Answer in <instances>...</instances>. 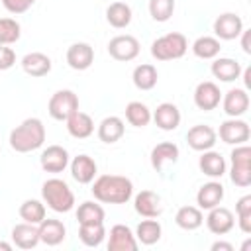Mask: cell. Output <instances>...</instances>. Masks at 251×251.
I'll return each mask as SVG.
<instances>
[{"mask_svg": "<svg viewBox=\"0 0 251 251\" xmlns=\"http://www.w3.org/2000/svg\"><path fill=\"white\" fill-rule=\"evenodd\" d=\"M249 135H251V129L243 120L231 118L220 126V139L227 145H241L249 139Z\"/></svg>", "mask_w": 251, "mask_h": 251, "instance_id": "ba28073f", "label": "cell"}, {"mask_svg": "<svg viewBox=\"0 0 251 251\" xmlns=\"http://www.w3.org/2000/svg\"><path fill=\"white\" fill-rule=\"evenodd\" d=\"M198 167L204 175L212 176V178H218L226 173V161L224 157L218 153V151H202V157L198 161Z\"/></svg>", "mask_w": 251, "mask_h": 251, "instance_id": "83f0119b", "label": "cell"}, {"mask_svg": "<svg viewBox=\"0 0 251 251\" xmlns=\"http://www.w3.org/2000/svg\"><path fill=\"white\" fill-rule=\"evenodd\" d=\"M20 218L27 224H35L39 226L43 220H45V206L39 202V200H25L22 206H20Z\"/></svg>", "mask_w": 251, "mask_h": 251, "instance_id": "e575fe53", "label": "cell"}, {"mask_svg": "<svg viewBox=\"0 0 251 251\" xmlns=\"http://www.w3.org/2000/svg\"><path fill=\"white\" fill-rule=\"evenodd\" d=\"M2 4L10 14H24L35 4V0H2Z\"/></svg>", "mask_w": 251, "mask_h": 251, "instance_id": "60d3db41", "label": "cell"}, {"mask_svg": "<svg viewBox=\"0 0 251 251\" xmlns=\"http://www.w3.org/2000/svg\"><path fill=\"white\" fill-rule=\"evenodd\" d=\"M41 196L45 200V204L53 210V212H69L75 206V194L69 188V184L61 178H49L43 182L41 186Z\"/></svg>", "mask_w": 251, "mask_h": 251, "instance_id": "3957f363", "label": "cell"}, {"mask_svg": "<svg viewBox=\"0 0 251 251\" xmlns=\"http://www.w3.org/2000/svg\"><path fill=\"white\" fill-rule=\"evenodd\" d=\"M241 47H243V51L247 55L251 53V29H243L241 31Z\"/></svg>", "mask_w": 251, "mask_h": 251, "instance_id": "7bdbcfd3", "label": "cell"}, {"mask_svg": "<svg viewBox=\"0 0 251 251\" xmlns=\"http://www.w3.org/2000/svg\"><path fill=\"white\" fill-rule=\"evenodd\" d=\"M175 222L178 227L186 229V231H192V229H198L204 222V216L200 212V208L196 206H182L178 208L176 216H175Z\"/></svg>", "mask_w": 251, "mask_h": 251, "instance_id": "f1b7e54d", "label": "cell"}, {"mask_svg": "<svg viewBox=\"0 0 251 251\" xmlns=\"http://www.w3.org/2000/svg\"><path fill=\"white\" fill-rule=\"evenodd\" d=\"M151 118H153L155 124H157L161 129H165V131H173V129H176L178 124H180V112H178V108H176L175 104H171V102L159 104Z\"/></svg>", "mask_w": 251, "mask_h": 251, "instance_id": "ac0fdd59", "label": "cell"}, {"mask_svg": "<svg viewBox=\"0 0 251 251\" xmlns=\"http://www.w3.org/2000/svg\"><path fill=\"white\" fill-rule=\"evenodd\" d=\"M71 175H73V178H75L76 182H80V184L92 182L94 176H96V163H94V159L88 157V155H78V157H75L73 163H71Z\"/></svg>", "mask_w": 251, "mask_h": 251, "instance_id": "7402d4cb", "label": "cell"}, {"mask_svg": "<svg viewBox=\"0 0 251 251\" xmlns=\"http://www.w3.org/2000/svg\"><path fill=\"white\" fill-rule=\"evenodd\" d=\"M39 163H41L43 171H47V173H61L69 165V153L61 145H49L41 153Z\"/></svg>", "mask_w": 251, "mask_h": 251, "instance_id": "5bb4252c", "label": "cell"}, {"mask_svg": "<svg viewBox=\"0 0 251 251\" xmlns=\"http://www.w3.org/2000/svg\"><path fill=\"white\" fill-rule=\"evenodd\" d=\"M231 182L235 186H249L251 184V147L249 145H237L231 151Z\"/></svg>", "mask_w": 251, "mask_h": 251, "instance_id": "5b68a950", "label": "cell"}, {"mask_svg": "<svg viewBox=\"0 0 251 251\" xmlns=\"http://www.w3.org/2000/svg\"><path fill=\"white\" fill-rule=\"evenodd\" d=\"M94 61V49L88 43H73L67 51V63L75 71H86Z\"/></svg>", "mask_w": 251, "mask_h": 251, "instance_id": "9a60e30c", "label": "cell"}, {"mask_svg": "<svg viewBox=\"0 0 251 251\" xmlns=\"http://www.w3.org/2000/svg\"><path fill=\"white\" fill-rule=\"evenodd\" d=\"M65 122H67L69 133H71L73 137H76V139H86V137H90L92 131H94V122H92V118H90L88 114L80 112V110H76V112H75L73 116H69Z\"/></svg>", "mask_w": 251, "mask_h": 251, "instance_id": "44dd1931", "label": "cell"}, {"mask_svg": "<svg viewBox=\"0 0 251 251\" xmlns=\"http://www.w3.org/2000/svg\"><path fill=\"white\" fill-rule=\"evenodd\" d=\"M106 20L112 27H127L131 22V8L126 2H112L106 10Z\"/></svg>", "mask_w": 251, "mask_h": 251, "instance_id": "f546056e", "label": "cell"}, {"mask_svg": "<svg viewBox=\"0 0 251 251\" xmlns=\"http://www.w3.org/2000/svg\"><path fill=\"white\" fill-rule=\"evenodd\" d=\"M45 126L39 118H27L10 133V147L18 153H29L43 145Z\"/></svg>", "mask_w": 251, "mask_h": 251, "instance_id": "7a4b0ae2", "label": "cell"}, {"mask_svg": "<svg viewBox=\"0 0 251 251\" xmlns=\"http://www.w3.org/2000/svg\"><path fill=\"white\" fill-rule=\"evenodd\" d=\"M220 100H222V92H220L218 84H214L212 80L200 82L194 90V104L204 112L214 110L220 104Z\"/></svg>", "mask_w": 251, "mask_h": 251, "instance_id": "8fae6325", "label": "cell"}, {"mask_svg": "<svg viewBox=\"0 0 251 251\" xmlns=\"http://www.w3.org/2000/svg\"><path fill=\"white\" fill-rule=\"evenodd\" d=\"M135 212L143 218H157L161 216L163 212V206H161V196L155 194L153 190H141L137 196H135Z\"/></svg>", "mask_w": 251, "mask_h": 251, "instance_id": "2e32d148", "label": "cell"}, {"mask_svg": "<svg viewBox=\"0 0 251 251\" xmlns=\"http://www.w3.org/2000/svg\"><path fill=\"white\" fill-rule=\"evenodd\" d=\"M78 110V96L73 90H57L49 98V114L53 120H67Z\"/></svg>", "mask_w": 251, "mask_h": 251, "instance_id": "8992f818", "label": "cell"}, {"mask_svg": "<svg viewBox=\"0 0 251 251\" xmlns=\"http://www.w3.org/2000/svg\"><path fill=\"white\" fill-rule=\"evenodd\" d=\"M212 251H233V245L231 243H226V241H216L212 245Z\"/></svg>", "mask_w": 251, "mask_h": 251, "instance_id": "ee69618b", "label": "cell"}, {"mask_svg": "<svg viewBox=\"0 0 251 251\" xmlns=\"http://www.w3.org/2000/svg\"><path fill=\"white\" fill-rule=\"evenodd\" d=\"M188 49V41L182 33L171 31L159 39H155L151 43V55L157 61H173V59H180Z\"/></svg>", "mask_w": 251, "mask_h": 251, "instance_id": "277c9868", "label": "cell"}, {"mask_svg": "<svg viewBox=\"0 0 251 251\" xmlns=\"http://www.w3.org/2000/svg\"><path fill=\"white\" fill-rule=\"evenodd\" d=\"M92 194L96 200L106 204H126L133 194V184L129 178L120 175H102L94 180Z\"/></svg>", "mask_w": 251, "mask_h": 251, "instance_id": "6da1fadb", "label": "cell"}, {"mask_svg": "<svg viewBox=\"0 0 251 251\" xmlns=\"http://www.w3.org/2000/svg\"><path fill=\"white\" fill-rule=\"evenodd\" d=\"M37 227H39V241H43L45 245H59L67 235L63 222L53 220V218L43 220Z\"/></svg>", "mask_w": 251, "mask_h": 251, "instance_id": "cb8c5ba5", "label": "cell"}, {"mask_svg": "<svg viewBox=\"0 0 251 251\" xmlns=\"http://www.w3.org/2000/svg\"><path fill=\"white\" fill-rule=\"evenodd\" d=\"M108 53L116 61H131L139 55V41L133 35H116L108 43Z\"/></svg>", "mask_w": 251, "mask_h": 251, "instance_id": "52a82bcc", "label": "cell"}, {"mask_svg": "<svg viewBox=\"0 0 251 251\" xmlns=\"http://www.w3.org/2000/svg\"><path fill=\"white\" fill-rule=\"evenodd\" d=\"M233 224H235V218H233V214H231L227 208H224V206H214V208H210V214H208V218H206V226H208V229H210L212 233L224 235V233L231 231Z\"/></svg>", "mask_w": 251, "mask_h": 251, "instance_id": "7c38bea8", "label": "cell"}, {"mask_svg": "<svg viewBox=\"0 0 251 251\" xmlns=\"http://www.w3.org/2000/svg\"><path fill=\"white\" fill-rule=\"evenodd\" d=\"M251 86V69H245V88Z\"/></svg>", "mask_w": 251, "mask_h": 251, "instance_id": "f6af8a7d", "label": "cell"}, {"mask_svg": "<svg viewBox=\"0 0 251 251\" xmlns=\"http://www.w3.org/2000/svg\"><path fill=\"white\" fill-rule=\"evenodd\" d=\"M78 237L86 247H98L106 237L104 224H80Z\"/></svg>", "mask_w": 251, "mask_h": 251, "instance_id": "d6a6232c", "label": "cell"}, {"mask_svg": "<svg viewBox=\"0 0 251 251\" xmlns=\"http://www.w3.org/2000/svg\"><path fill=\"white\" fill-rule=\"evenodd\" d=\"M16 63V53L12 47H6V45H0V71H8L12 69Z\"/></svg>", "mask_w": 251, "mask_h": 251, "instance_id": "b9f144b4", "label": "cell"}, {"mask_svg": "<svg viewBox=\"0 0 251 251\" xmlns=\"http://www.w3.org/2000/svg\"><path fill=\"white\" fill-rule=\"evenodd\" d=\"M0 249H2V251H12V245L6 243V241H0Z\"/></svg>", "mask_w": 251, "mask_h": 251, "instance_id": "bcb514c9", "label": "cell"}, {"mask_svg": "<svg viewBox=\"0 0 251 251\" xmlns=\"http://www.w3.org/2000/svg\"><path fill=\"white\" fill-rule=\"evenodd\" d=\"M212 75L216 78H220L222 82H231L235 78H239L241 75V67L235 59H229V57H220L212 63Z\"/></svg>", "mask_w": 251, "mask_h": 251, "instance_id": "484cf974", "label": "cell"}, {"mask_svg": "<svg viewBox=\"0 0 251 251\" xmlns=\"http://www.w3.org/2000/svg\"><path fill=\"white\" fill-rule=\"evenodd\" d=\"M216 139H218V133L214 131V127L210 126H192L186 133V141L188 145L194 149V151H208L216 145Z\"/></svg>", "mask_w": 251, "mask_h": 251, "instance_id": "30bf717a", "label": "cell"}, {"mask_svg": "<svg viewBox=\"0 0 251 251\" xmlns=\"http://www.w3.org/2000/svg\"><path fill=\"white\" fill-rule=\"evenodd\" d=\"M222 200H224V186L216 180L202 184L200 190L196 192V204L200 210H210L214 206H220Z\"/></svg>", "mask_w": 251, "mask_h": 251, "instance_id": "d6986e66", "label": "cell"}, {"mask_svg": "<svg viewBox=\"0 0 251 251\" xmlns=\"http://www.w3.org/2000/svg\"><path fill=\"white\" fill-rule=\"evenodd\" d=\"M22 69L29 76H45L51 71V59L45 53L33 51L22 59Z\"/></svg>", "mask_w": 251, "mask_h": 251, "instance_id": "603a6c76", "label": "cell"}, {"mask_svg": "<svg viewBox=\"0 0 251 251\" xmlns=\"http://www.w3.org/2000/svg\"><path fill=\"white\" fill-rule=\"evenodd\" d=\"M249 108V94L243 88H231L224 96V112L229 118H239Z\"/></svg>", "mask_w": 251, "mask_h": 251, "instance_id": "e0dca14e", "label": "cell"}, {"mask_svg": "<svg viewBox=\"0 0 251 251\" xmlns=\"http://www.w3.org/2000/svg\"><path fill=\"white\" fill-rule=\"evenodd\" d=\"M176 159H178V147L175 143H171V141H163V143L155 145L153 151H151V165H153V169L157 173L163 171V165L167 161L175 163Z\"/></svg>", "mask_w": 251, "mask_h": 251, "instance_id": "4316f807", "label": "cell"}, {"mask_svg": "<svg viewBox=\"0 0 251 251\" xmlns=\"http://www.w3.org/2000/svg\"><path fill=\"white\" fill-rule=\"evenodd\" d=\"M135 235L143 245H153L161 239V224L157 220H143L137 226Z\"/></svg>", "mask_w": 251, "mask_h": 251, "instance_id": "d590c367", "label": "cell"}, {"mask_svg": "<svg viewBox=\"0 0 251 251\" xmlns=\"http://www.w3.org/2000/svg\"><path fill=\"white\" fill-rule=\"evenodd\" d=\"M131 78H133V84H135L139 90H151V88H155L159 75H157V69H155L153 65L143 63V65H137V67L133 69Z\"/></svg>", "mask_w": 251, "mask_h": 251, "instance_id": "4dcf8cb0", "label": "cell"}, {"mask_svg": "<svg viewBox=\"0 0 251 251\" xmlns=\"http://www.w3.org/2000/svg\"><path fill=\"white\" fill-rule=\"evenodd\" d=\"M235 214H237L239 229L243 233H251V196H243L237 200Z\"/></svg>", "mask_w": 251, "mask_h": 251, "instance_id": "f35d334b", "label": "cell"}, {"mask_svg": "<svg viewBox=\"0 0 251 251\" xmlns=\"http://www.w3.org/2000/svg\"><path fill=\"white\" fill-rule=\"evenodd\" d=\"M137 241L131 229L124 224H116L110 229V239H108V251H135Z\"/></svg>", "mask_w": 251, "mask_h": 251, "instance_id": "4fadbf2b", "label": "cell"}, {"mask_svg": "<svg viewBox=\"0 0 251 251\" xmlns=\"http://www.w3.org/2000/svg\"><path fill=\"white\" fill-rule=\"evenodd\" d=\"M126 120L135 127H145L151 122V110L143 102H129L126 106Z\"/></svg>", "mask_w": 251, "mask_h": 251, "instance_id": "1f68e13d", "label": "cell"}, {"mask_svg": "<svg viewBox=\"0 0 251 251\" xmlns=\"http://www.w3.org/2000/svg\"><path fill=\"white\" fill-rule=\"evenodd\" d=\"M124 131H126V126L118 116H108L98 126V137L104 143H116L118 139H122Z\"/></svg>", "mask_w": 251, "mask_h": 251, "instance_id": "d4e9b609", "label": "cell"}, {"mask_svg": "<svg viewBox=\"0 0 251 251\" xmlns=\"http://www.w3.org/2000/svg\"><path fill=\"white\" fill-rule=\"evenodd\" d=\"M243 31V22L237 14H231V12H226L222 16L216 18L214 22V33L220 37V39H226V41H231L235 37H239Z\"/></svg>", "mask_w": 251, "mask_h": 251, "instance_id": "9c48e42d", "label": "cell"}, {"mask_svg": "<svg viewBox=\"0 0 251 251\" xmlns=\"http://www.w3.org/2000/svg\"><path fill=\"white\" fill-rule=\"evenodd\" d=\"M12 241L20 249H33L39 243V227L35 224H18L12 229Z\"/></svg>", "mask_w": 251, "mask_h": 251, "instance_id": "ffe728a7", "label": "cell"}, {"mask_svg": "<svg viewBox=\"0 0 251 251\" xmlns=\"http://www.w3.org/2000/svg\"><path fill=\"white\" fill-rule=\"evenodd\" d=\"M192 51L200 59H214L220 53V41L210 35H202L192 43Z\"/></svg>", "mask_w": 251, "mask_h": 251, "instance_id": "8d00e7d4", "label": "cell"}, {"mask_svg": "<svg viewBox=\"0 0 251 251\" xmlns=\"http://www.w3.org/2000/svg\"><path fill=\"white\" fill-rule=\"evenodd\" d=\"M78 224H104V208L94 202H82L76 210Z\"/></svg>", "mask_w": 251, "mask_h": 251, "instance_id": "836d02e7", "label": "cell"}, {"mask_svg": "<svg viewBox=\"0 0 251 251\" xmlns=\"http://www.w3.org/2000/svg\"><path fill=\"white\" fill-rule=\"evenodd\" d=\"M22 35V27L12 18H0V45L16 43Z\"/></svg>", "mask_w": 251, "mask_h": 251, "instance_id": "74e56055", "label": "cell"}, {"mask_svg": "<svg viewBox=\"0 0 251 251\" xmlns=\"http://www.w3.org/2000/svg\"><path fill=\"white\" fill-rule=\"evenodd\" d=\"M175 12V0H149V14L155 22H167Z\"/></svg>", "mask_w": 251, "mask_h": 251, "instance_id": "ab89813d", "label": "cell"}]
</instances>
